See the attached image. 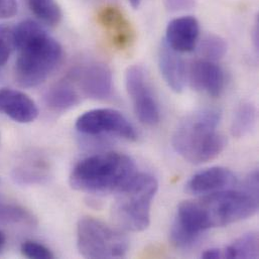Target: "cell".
I'll list each match as a JSON object with an SVG mask.
<instances>
[{
  "label": "cell",
  "instance_id": "6da1fadb",
  "mask_svg": "<svg viewBox=\"0 0 259 259\" xmlns=\"http://www.w3.org/2000/svg\"><path fill=\"white\" fill-rule=\"evenodd\" d=\"M14 48L18 57L14 78L23 88L41 85L56 70L63 56L62 46L34 20H23L13 29Z\"/></svg>",
  "mask_w": 259,
  "mask_h": 259
},
{
  "label": "cell",
  "instance_id": "7a4b0ae2",
  "mask_svg": "<svg viewBox=\"0 0 259 259\" xmlns=\"http://www.w3.org/2000/svg\"><path fill=\"white\" fill-rule=\"evenodd\" d=\"M134 175L135 163L128 155L101 152L81 159L74 166L70 185L79 192L106 195L117 193Z\"/></svg>",
  "mask_w": 259,
  "mask_h": 259
},
{
  "label": "cell",
  "instance_id": "3957f363",
  "mask_svg": "<svg viewBox=\"0 0 259 259\" xmlns=\"http://www.w3.org/2000/svg\"><path fill=\"white\" fill-rule=\"evenodd\" d=\"M205 231L254 216L258 211V171L246 179L243 190H224L193 201Z\"/></svg>",
  "mask_w": 259,
  "mask_h": 259
},
{
  "label": "cell",
  "instance_id": "277c9868",
  "mask_svg": "<svg viewBox=\"0 0 259 259\" xmlns=\"http://www.w3.org/2000/svg\"><path fill=\"white\" fill-rule=\"evenodd\" d=\"M221 113L203 109L189 116L172 137L175 150L192 163H204L216 158L225 148V137L218 131Z\"/></svg>",
  "mask_w": 259,
  "mask_h": 259
},
{
  "label": "cell",
  "instance_id": "5b68a950",
  "mask_svg": "<svg viewBox=\"0 0 259 259\" xmlns=\"http://www.w3.org/2000/svg\"><path fill=\"white\" fill-rule=\"evenodd\" d=\"M158 184L147 174L134 175L117 192L113 216L118 225L127 231H144L150 223V207Z\"/></svg>",
  "mask_w": 259,
  "mask_h": 259
},
{
  "label": "cell",
  "instance_id": "8992f818",
  "mask_svg": "<svg viewBox=\"0 0 259 259\" xmlns=\"http://www.w3.org/2000/svg\"><path fill=\"white\" fill-rule=\"evenodd\" d=\"M77 245L86 258H121L128 251V239L105 223L86 217L77 225Z\"/></svg>",
  "mask_w": 259,
  "mask_h": 259
},
{
  "label": "cell",
  "instance_id": "52a82bcc",
  "mask_svg": "<svg viewBox=\"0 0 259 259\" xmlns=\"http://www.w3.org/2000/svg\"><path fill=\"white\" fill-rule=\"evenodd\" d=\"M76 130L84 135H115L135 141L137 133L128 119L119 111L111 108L93 109L82 114L76 121Z\"/></svg>",
  "mask_w": 259,
  "mask_h": 259
},
{
  "label": "cell",
  "instance_id": "ba28073f",
  "mask_svg": "<svg viewBox=\"0 0 259 259\" xmlns=\"http://www.w3.org/2000/svg\"><path fill=\"white\" fill-rule=\"evenodd\" d=\"M69 79L83 96L93 100H107L112 96L113 77L110 68L100 62H89L75 67Z\"/></svg>",
  "mask_w": 259,
  "mask_h": 259
},
{
  "label": "cell",
  "instance_id": "9c48e42d",
  "mask_svg": "<svg viewBox=\"0 0 259 259\" xmlns=\"http://www.w3.org/2000/svg\"><path fill=\"white\" fill-rule=\"evenodd\" d=\"M125 87L139 121L147 126H155L159 122V108L142 67L134 65L127 69Z\"/></svg>",
  "mask_w": 259,
  "mask_h": 259
},
{
  "label": "cell",
  "instance_id": "30bf717a",
  "mask_svg": "<svg viewBox=\"0 0 259 259\" xmlns=\"http://www.w3.org/2000/svg\"><path fill=\"white\" fill-rule=\"evenodd\" d=\"M189 78L195 90L211 97H219L225 88L224 72L212 61L202 59L193 63Z\"/></svg>",
  "mask_w": 259,
  "mask_h": 259
},
{
  "label": "cell",
  "instance_id": "8fae6325",
  "mask_svg": "<svg viewBox=\"0 0 259 259\" xmlns=\"http://www.w3.org/2000/svg\"><path fill=\"white\" fill-rule=\"evenodd\" d=\"M98 22L118 50H126L134 41V29L126 15L115 6L103 7L97 15Z\"/></svg>",
  "mask_w": 259,
  "mask_h": 259
},
{
  "label": "cell",
  "instance_id": "7c38bea8",
  "mask_svg": "<svg viewBox=\"0 0 259 259\" xmlns=\"http://www.w3.org/2000/svg\"><path fill=\"white\" fill-rule=\"evenodd\" d=\"M200 24L194 16H181L170 20L166 26L165 44L178 53H190L197 47Z\"/></svg>",
  "mask_w": 259,
  "mask_h": 259
},
{
  "label": "cell",
  "instance_id": "4fadbf2b",
  "mask_svg": "<svg viewBox=\"0 0 259 259\" xmlns=\"http://www.w3.org/2000/svg\"><path fill=\"white\" fill-rule=\"evenodd\" d=\"M0 113L17 123L27 124L37 118L38 108L34 101L23 92L11 88H1Z\"/></svg>",
  "mask_w": 259,
  "mask_h": 259
},
{
  "label": "cell",
  "instance_id": "5bb4252c",
  "mask_svg": "<svg viewBox=\"0 0 259 259\" xmlns=\"http://www.w3.org/2000/svg\"><path fill=\"white\" fill-rule=\"evenodd\" d=\"M235 175L228 168L214 166L194 175L186 184V191L192 195H208L228 190L236 184Z\"/></svg>",
  "mask_w": 259,
  "mask_h": 259
},
{
  "label": "cell",
  "instance_id": "9a60e30c",
  "mask_svg": "<svg viewBox=\"0 0 259 259\" xmlns=\"http://www.w3.org/2000/svg\"><path fill=\"white\" fill-rule=\"evenodd\" d=\"M158 67L163 80L175 93H182L187 84V68L180 53L165 42L159 49Z\"/></svg>",
  "mask_w": 259,
  "mask_h": 259
},
{
  "label": "cell",
  "instance_id": "2e32d148",
  "mask_svg": "<svg viewBox=\"0 0 259 259\" xmlns=\"http://www.w3.org/2000/svg\"><path fill=\"white\" fill-rule=\"evenodd\" d=\"M51 176L49 161L37 153L23 158L13 169L12 179L21 186H35L45 184Z\"/></svg>",
  "mask_w": 259,
  "mask_h": 259
},
{
  "label": "cell",
  "instance_id": "e0dca14e",
  "mask_svg": "<svg viewBox=\"0 0 259 259\" xmlns=\"http://www.w3.org/2000/svg\"><path fill=\"white\" fill-rule=\"evenodd\" d=\"M45 102L52 111L62 113L76 107L81 102V94L69 79H65L48 90Z\"/></svg>",
  "mask_w": 259,
  "mask_h": 259
},
{
  "label": "cell",
  "instance_id": "ac0fdd59",
  "mask_svg": "<svg viewBox=\"0 0 259 259\" xmlns=\"http://www.w3.org/2000/svg\"><path fill=\"white\" fill-rule=\"evenodd\" d=\"M258 255V236L256 233H248L239 237L223 251V258H257Z\"/></svg>",
  "mask_w": 259,
  "mask_h": 259
},
{
  "label": "cell",
  "instance_id": "d6986e66",
  "mask_svg": "<svg viewBox=\"0 0 259 259\" xmlns=\"http://www.w3.org/2000/svg\"><path fill=\"white\" fill-rule=\"evenodd\" d=\"M257 120L256 107L250 102H243L237 108L231 131L236 137H243L254 128Z\"/></svg>",
  "mask_w": 259,
  "mask_h": 259
},
{
  "label": "cell",
  "instance_id": "ffe728a7",
  "mask_svg": "<svg viewBox=\"0 0 259 259\" xmlns=\"http://www.w3.org/2000/svg\"><path fill=\"white\" fill-rule=\"evenodd\" d=\"M35 223V218L27 209L14 203L0 201V224L33 226Z\"/></svg>",
  "mask_w": 259,
  "mask_h": 259
},
{
  "label": "cell",
  "instance_id": "44dd1931",
  "mask_svg": "<svg viewBox=\"0 0 259 259\" xmlns=\"http://www.w3.org/2000/svg\"><path fill=\"white\" fill-rule=\"evenodd\" d=\"M31 12L42 22L57 25L63 17L62 8L57 0H27Z\"/></svg>",
  "mask_w": 259,
  "mask_h": 259
},
{
  "label": "cell",
  "instance_id": "7402d4cb",
  "mask_svg": "<svg viewBox=\"0 0 259 259\" xmlns=\"http://www.w3.org/2000/svg\"><path fill=\"white\" fill-rule=\"evenodd\" d=\"M228 50L227 41L215 33L206 34L199 44V53L204 60L216 62L223 59Z\"/></svg>",
  "mask_w": 259,
  "mask_h": 259
},
{
  "label": "cell",
  "instance_id": "603a6c76",
  "mask_svg": "<svg viewBox=\"0 0 259 259\" xmlns=\"http://www.w3.org/2000/svg\"><path fill=\"white\" fill-rule=\"evenodd\" d=\"M20 250L22 255L27 258L52 259L55 257L54 253L50 248L41 243L32 240L24 241L20 246Z\"/></svg>",
  "mask_w": 259,
  "mask_h": 259
},
{
  "label": "cell",
  "instance_id": "cb8c5ba5",
  "mask_svg": "<svg viewBox=\"0 0 259 259\" xmlns=\"http://www.w3.org/2000/svg\"><path fill=\"white\" fill-rule=\"evenodd\" d=\"M14 49L12 29L0 24V68L7 63Z\"/></svg>",
  "mask_w": 259,
  "mask_h": 259
},
{
  "label": "cell",
  "instance_id": "d4e9b609",
  "mask_svg": "<svg viewBox=\"0 0 259 259\" xmlns=\"http://www.w3.org/2000/svg\"><path fill=\"white\" fill-rule=\"evenodd\" d=\"M196 0H163L164 6L168 11H183L194 7Z\"/></svg>",
  "mask_w": 259,
  "mask_h": 259
},
{
  "label": "cell",
  "instance_id": "484cf974",
  "mask_svg": "<svg viewBox=\"0 0 259 259\" xmlns=\"http://www.w3.org/2000/svg\"><path fill=\"white\" fill-rule=\"evenodd\" d=\"M16 0H0V19L13 17L17 13Z\"/></svg>",
  "mask_w": 259,
  "mask_h": 259
},
{
  "label": "cell",
  "instance_id": "4316f807",
  "mask_svg": "<svg viewBox=\"0 0 259 259\" xmlns=\"http://www.w3.org/2000/svg\"><path fill=\"white\" fill-rule=\"evenodd\" d=\"M202 258L204 259H218L223 258V251L218 248H211L207 249L202 254Z\"/></svg>",
  "mask_w": 259,
  "mask_h": 259
},
{
  "label": "cell",
  "instance_id": "83f0119b",
  "mask_svg": "<svg viewBox=\"0 0 259 259\" xmlns=\"http://www.w3.org/2000/svg\"><path fill=\"white\" fill-rule=\"evenodd\" d=\"M6 245V237L2 231H0V253L4 250Z\"/></svg>",
  "mask_w": 259,
  "mask_h": 259
},
{
  "label": "cell",
  "instance_id": "f1b7e54d",
  "mask_svg": "<svg viewBox=\"0 0 259 259\" xmlns=\"http://www.w3.org/2000/svg\"><path fill=\"white\" fill-rule=\"evenodd\" d=\"M128 1H130V4H131V6L134 7V8H137L140 5V3H141V0H128Z\"/></svg>",
  "mask_w": 259,
  "mask_h": 259
},
{
  "label": "cell",
  "instance_id": "f546056e",
  "mask_svg": "<svg viewBox=\"0 0 259 259\" xmlns=\"http://www.w3.org/2000/svg\"><path fill=\"white\" fill-rule=\"evenodd\" d=\"M0 145H1V134H0Z\"/></svg>",
  "mask_w": 259,
  "mask_h": 259
}]
</instances>
